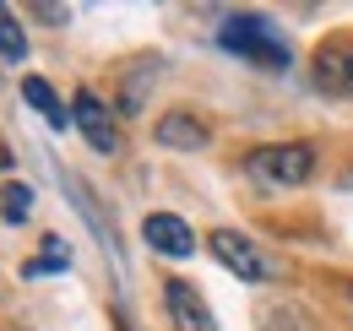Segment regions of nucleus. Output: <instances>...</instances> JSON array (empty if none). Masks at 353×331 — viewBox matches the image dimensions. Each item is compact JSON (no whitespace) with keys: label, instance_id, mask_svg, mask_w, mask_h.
I'll list each match as a JSON object with an SVG mask.
<instances>
[{"label":"nucleus","instance_id":"nucleus-5","mask_svg":"<svg viewBox=\"0 0 353 331\" xmlns=\"http://www.w3.org/2000/svg\"><path fill=\"white\" fill-rule=\"evenodd\" d=\"M163 304H169V321H174V331H218L212 310H207V299L190 288V283H179V277L163 288Z\"/></svg>","mask_w":353,"mask_h":331},{"label":"nucleus","instance_id":"nucleus-8","mask_svg":"<svg viewBox=\"0 0 353 331\" xmlns=\"http://www.w3.org/2000/svg\"><path fill=\"white\" fill-rule=\"evenodd\" d=\"M158 141L163 147H207V125L196 114H163L158 120Z\"/></svg>","mask_w":353,"mask_h":331},{"label":"nucleus","instance_id":"nucleus-11","mask_svg":"<svg viewBox=\"0 0 353 331\" xmlns=\"http://www.w3.org/2000/svg\"><path fill=\"white\" fill-rule=\"evenodd\" d=\"M0 54H6V60H22V54H28V39H22V28H17V17H11L6 6H0Z\"/></svg>","mask_w":353,"mask_h":331},{"label":"nucleus","instance_id":"nucleus-4","mask_svg":"<svg viewBox=\"0 0 353 331\" xmlns=\"http://www.w3.org/2000/svg\"><path fill=\"white\" fill-rule=\"evenodd\" d=\"M71 125L88 136L92 152H120V130H114V120H109V109L92 98V92H77V109H71Z\"/></svg>","mask_w":353,"mask_h":331},{"label":"nucleus","instance_id":"nucleus-6","mask_svg":"<svg viewBox=\"0 0 353 331\" xmlns=\"http://www.w3.org/2000/svg\"><path fill=\"white\" fill-rule=\"evenodd\" d=\"M207 245H212V255H218L228 272H239L245 283H261V277H266V261L256 255V245H250L245 234H234V228H218Z\"/></svg>","mask_w":353,"mask_h":331},{"label":"nucleus","instance_id":"nucleus-2","mask_svg":"<svg viewBox=\"0 0 353 331\" xmlns=\"http://www.w3.org/2000/svg\"><path fill=\"white\" fill-rule=\"evenodd\" d=\"M310 77H315L321 92H332V98H353V43L348 39L321 43V49L310 54Z\"/></svg>","mask_w":353,"mask_h":331},{"label":"nucleus","instance_id":"nucleus-10","mask_svg":"<svg viewBox=\"0 0 353 331\" xmlns=\"http://www.w3.org/2000/svg\"><path fill=\"white\" fill-rule=\"evenodd\" d=\"M261 331H315V326H310L294 304H266L261 310Z\"/></svg>","mask_w":353,"mask_h":331},{"label":"nucleus","instance_id":"nucleus-1","mask_svg":"<svg viewBox=\"0 0 353 331\" xmlns=\"http://www.w3.org/2000/svg\"><path fill=\"white\" fill-rule=\"evenodd\" d=\"M245 174L261 179V185H305L315 174V152L305 141H283V147H256L245 158Z\"/></svg>","mask_w":353,"mask_h":331},{"label":"nucleus","instance_id":"nucleus-7","mask_svg":"<svg viewBox=\"0 0 353 331\" xmlns=\"http://www.w3.org/2000/svg\"><path fill=\"white\" fill-rule=\"evenodd\" d=\"M141 239H147V245L158 250V255H174V261L196 250V234H190V228L179 223L174 212H152V217L141 223Z\"/></svg>","mask_w":353,"mask_h":331},{"label":"nucleus","instance_id":"nucleus-14","mask_svg":"<svg viewBox=\"0 0 353 331\" xmlns=\"http://www.w3.org/2000/svg\"><path fill=\"white\" fill-rule=\"evenodd\" d=\"M6 163H11V152H6V147H0V168H6Z\"/></svg>","mask_w":353,"mask_h":331},{"label":"nucleus","instance_id":"nucleus-12","mask_svg":"<svg viewBox=\"0 0 353 331\" xmlns=\"http://www.w3.org/2000/svg\"><path fill=\"white\" fill-rule=\"evenodd\" d=\"M28 207H33V190H28V185H6V190H0V212H6L11 223H22Z\"/></svg>","mask_w":353,"mask_h":331},{"label":"nucleus","instance_id":"nucleus-3","mask_svg":"<svg viewBox=\"0 0 353 331\" xmlns=\"http://www.w3.org/2000/svg\"><path fill=\"white\" fill-rule=\"evenodd\" d=\"M223 43L234 49V54H250V60H261V66H288V49L266 33V22L256 17H234L228 28H223Z\"/></svg>","mask_w":353,"mask_h":331},{"label":"nucleus","instance_id":"nucleus-13","mask_svg":"<svg viewBox=\"0 0 353 331\" xmlns=\"http://www.w3.org/2000/svg\"><path fill=\"white\" fill-rule=\"evenodd\" d=\"M54 266H65V250H60V239H49L44 255H39V261H28V277H44V272H54Z\"/></svg>","mask_w":353,"mask_h":331},{"label":"nucleus","instance_id":"nucleus-9","mask_svg":"<svg viewBox=\"0 0 353 331\" xmlns=\"http://www.w3.org/2000/svg\"><path fill=\"white\" fill-rule=\"evenodd\" d=\"M22 98H28V103H33V109H39L49 125H71V120H65V103H60V98H54V92H49L39 77H22Z\"/></svg>","mask_w":353,"mask_h":331}]
</instances>
